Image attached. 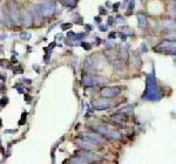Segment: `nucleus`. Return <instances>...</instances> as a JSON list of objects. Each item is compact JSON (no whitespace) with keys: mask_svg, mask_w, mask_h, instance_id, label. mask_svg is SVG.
Instances as JSON below:
<instances>
[{"mask_svg":"<svg viewBox=\"0 0 176 164\" xmlns=\"http://www.w3.org/2000/svg\"><path fill=\"white\" fill-rule=\"evenodd\" d=\"M120 93V89L118 87H112V88H103L101 90V95L103 97H108V98H112V97H115L118 94Z\"/></svg>","mask_w":176,"mask_h":164,"instance_id":"0eeeda50","label":"nucleus"},{"mask_svg":"<svg viewBox=\"0 0 176 164\" xmlns=\"http://www.w3.org/2000/svg\"><path fill=\"white\" fill-rule=\"evenodd\" d=\"M113 23H114V19L109 17L108 20H107V25H108V26H113Z\"/></svg>","mask_w":176,"mask_h":164,"instance_id":"4be33fe9","label":"nucleus"},{"mask_svg":"<svg viewBox=\"0 0 176 164\" xmlns=\"http://www.w3.org/2000/svg\"><path fill=\"white\" fill-rule=\"evenodd\" d=\"M86 28H87V29H89V31H91V29H92V26H86Z\"/></svg>","mask_w":176,"mask_h":164,"instance_id":"2f4dec72","label":"nucleus"},{"mask_svg":"<svg viewBox=\"0 0 176 164\" xmlns=\"http://www.w3.org/2000/svg\"><path fill=\"white\" fill-rule=\"evenodd\" d=\"M18 90H19V93H23V92H24L23 88H18Z\"/></svg>","mask_w":176,"mask_h":164,"instance_id":"473e14b6","label":"nucleus"},{"mask_svg":"<svg viewBox=\"0 0 176 164\" xmlns=\"http://www.w3.org/2000/svg\"><path fill=\"white\" fill-rule=\"evenodd\" d=\"M92 106L94 107L95 110H106L110 107V103L109 101H106V100H94L92 101Z\"/></svg>","mask_w":176,"mask_h":164,"instance_id":"423d86ee","label":"nucleus"},{"mask_svg":"<svg viewBox=\"0 0 176 164\" xmlns=\"http://www.w3.org/2000/svg\"><path fill=\"white\" fill-rule=\"evenodd\" d=\"M141 49H142V52L145 53V52H147V50H148V47L146 46L145 44H142V46H141Z\"/></svg>","mask_w":176,"mask_h":164,"instance_id":"393cba45","label":"nucleus"},{"mask_svg":"<svg viewBox=\"0 0 176 164\" xmlns=\"http://www.w3.org/2000/svg\"><path fill=\"white\" fill-rule=\"evenodd\" d=\"M163 26L168 31H176V23H174V21H167V23H164Z\"/></svg>","mask_w":176,"mask_h":164,"instance_id":"2eb2a0df","label":"nucleus"},{"mask_svg":"<svg viewBox=\"0 0 176 164\" xmlns=\"http://www.w3.org/2000/svg\"><path fill=\"white\" fill-rule=\"evenodd\" d=\"M113 46H114V45H113V42H112V41H108V42H107V45H106L107 48H112Z\"/></svg>","mask_w":176,"mask_h":164,"instance_id":"cd10ccee","label":"nucleus"},{"mask_svg":"<svg viewBox=\"0 0 176 164\" xmlns=\"http://www.w3.org/2000/svg\"><path fill=\"white\" fill-rule=\"evenodd\" d=\"M134 6H135V1H134V0H130V2H129V6H128V8H129V11H133V8H134Z\"/></svg>","mask_w":176,"mask_h":164,"instance_id":"aec40b11","label":"nucleus"},{"mask_svg":"<svg viewBox=\"0 0 176 164\" xmlns=\"http://www.w3.org/2000/svg\"><path fill=\"white\" fill-rule=\"evenodd\" d=\"M112 118H113L114 121H127V120H128V115H126V114H123V113H120V112H119V114L113 115Z\"/></svg>","mask_w":176,"mask_h":164,"instance_id":"ddd939ff","label":"nucleus"},{"mask_svg":"<svg viewBox=\"0 0 176 164\" xmlns=\"http://www.w3.org/2000/svg\"><path fill=\"white\" fill-rule=\"evenodd\" d=\"M21 18H23V25H25V26H31L33 23V15L28 11H25L23 13Z\"/></svg>","mask_w":176,"mask_h":164,"instance_id":"9d476101","label":"nucleus"},{"mask_svg":"<svg viewBox=\"0 0 176 164\" xmlns=\"http://www.w3.org/2000/svg\"><path fill=\"white\" fill-rule=\"evenodd\" d=\"M96 79L92 77V76H83L82 77V85H85L86 87H92L94 85H96Z\"/></svg>","mask_w":176,"mask_h":164,"instance_id":"9b49d317","label":"nucleus"},{"mask_svg":"<svg viewBox=\"0 0 176 164\" xmlns=\"http://www.w3.org/2000/svg\"><path fill=\"white\" fill-rule=\"evenodd\" d=\"M99 29H100L101 32H106L107 31V27L103 26V25H99Z\"/></svg>","mask_w":176,"mask_h":164,"instance_id":"b1692460","label":"nucleus"},{"mask_svg":"<svg viewBox=\"0 0 176 164\" xmlns=\"http://www.w3.org/2000/svg\"><path fill=\"white\" fill-rule=\"evenodd\" d=\"M40 14L45 18H48V17H52L53 13L55 12V4L54 2H45L42 5H40Z\"/></svg>","mask_w":176,"mask_h":164,"instance_id":"7ed1b4c3","label":"nucleus"},{"mask_svg":"<svg viewBox=\"0 0 176 164\" xmlns=\"http://www.w3.org/2000/svg\"><path fill=\"white\" fill-rule=\"evenodd\" d=\"M8 14H9V17H11V19H12L13 23H18V20H19V11H18L17 5L13 1H9Z\"/></svg>","mask_w":176,"mask_h":164,"instance_id":"39448f33","label":"nucleus"},{"mask_svg":"<svg viewBox=\"0 0 176 164\" xmlns=\"http://www.w3.org/2000/svg\"><path fill=\"white\" fill-rule=\"evenodd\" d=\"M173 9H174V12L176 13V0L174 1V4H173Z\"/></svg>","mask_w":176,"mask_h":164,"instance_id":"c756f323","label":"nucleus"},{"mask_svg":"<svg viewBox=\"0 0 176 164\" xmlns=\"http://www.w3.org/2000/svg\"><path fill=\"white\" fill-rule=\"evenodd\" d=\"M76 144H77L80 148H82L83 150H91V151H93V150L95 149V144L87 140H82V141L76 140Z\"/></svg>","mask_w":176,"mask_h":164,"instance_id":"1a4fd4ad","label":"nucleus"},{"mask_svg":"<svg viewBox=\"0 0 176 164\" xmlns=\"http://www.w3.org/2000/svg\"><path fill=\"white\" fill-rule=\"evenodd\" d=\"M113 6H114V7H113V9H114V11H116V9L119 8V6H120V2H116V4H114Z\"/></svg>","mask_w":176,"mask_h":164,"instance_id":"a878e982","label":"nucleus"},{"mask_svg":"<svg viewBox=\"0 0 176 164\" xmlns=\"http://www.w3.org/2000/svg\"><path fill=\"white\" fill-rule=\"evenodd\" d=\"M127 4H128V0H125V1H123V7H127L126 6Z\"/></svg>","mask_w":176,"mask_h":164,"instance_id":"7c9ffc66","label":"nucleus"},{"mask_svg":"<svg viewBox=\"0 0 176 164\" xmlns=\"http://www.w3.org/2000/svg\"><path fill=\"white\" fill-rule=\"evenodd\" d=\"M20 38H21L23 40H29V39H31V34L27 33V32H23V33L20 34Z\"/></svg>","mask_w":176,"mask_h":164,"instance_id":"f3484780","label":"nucleus"},{"mask_svg":"<svg viewBox=\"0 0 176 164\" xmlns=\"http://www.w3.org/2000/svg\"><path fill=\"white\" fill-rule=\"evenodd\" d=\"M143 97L150 101H158L161 98V94L158 92L157 88V83H156V79L154 73L150 75H147V80H146V92L143 94Z\"/></svg>","mask_w":176,"mask_h":164,"instance_id":"f257e3e1","label":"nucleus"},{"mask_svg":"<svg viewBox=\"0 0 176 164\" xmlns=\"http://www.w3.org/2000/svg\"><path fill=\"white\" fill-rule=\"evenodd\" d=\"M80 156L81 157H86V160L88 162H94V161H101V157L98 155H94L91 152V150H85V151H81L80 152Z\"/></svg>","mask_w":176,"mask_h":164,"instance_id":"6e6552de","label":"nucleus"},{"mask_svg":"<svg viewBox=\"0 0 176 164\" xmlns=\"http://www.w3.org/2000/svg\"><path fill=\"white\" fill-rule=\"evenodd\" d=\"M167 40H176V32L173 33V34H170V35H168L167 36Z\"/></svg>","mask_w":176,"mask_h":164,"instance_id":"6ab92c4d","label":"nucleus"},{"mask_svg":"<svg viewBox=\"0 0 176 164\" xmlns=\"http://www.w3.org/2000/svg\"><path fill=\"white\" fill-rule=\"evenodd\" d=\"M59 1L66 7H75L77 0H59Z\"/></svg>","mask_w":176,"mask_h":164,"instance_id":"4468645a","label":"nucleus"},{"mask_svg":"<svg viewBox=\"0 0 176 164\" xmlns=\"http://www.w3.org/2000/svg\"><path fill=\"white\" fill-rule=\"evenodd\" d=\"M98 134L100 135H104L106 137L110 138V140H121V134L110 129V128H107V127H94L93 128Z\"/></svg>","mask_w":176,"mask_h":164,"instance_id":"f03ea898","label":"nucleus"},{"mask_svg":"<svg viewBox=\"0 0 176 164\" xmlns=\"http://www.w3.org/2000/svg\"><path fill=\"white\" fill-rule=\"evenodd\" d=\"M81 46L83 47L86 50H89V49L92 48V46H91V45H87V42H82V44H81Z\"/></svg>","mask_w":176,"mask_h":164,"instance_id":"412c9836","label":"nucleus"},{"mask_svg":"<svg viewBox=\"0 0 176 164\" xmlns=\"http://www.w3.org/2000/svg\"><path fill=\"white\" fill-rule=\"evenodd\" d=\"M116 21H118V23H123V21H125V19H123V18H121V17H118V18H116Z\"/></svg>","mask_w":176,"mask_h":164,"instance_id":"bb28decb","label":"nucleus"},{"mask_svg":"<svg viewBox=\"0 0 176 164\" xmlns=\"http://www.w3.org/2000/svg\"><path fill=\"white\" fill-rule=\"evenodd\" d=\"M122 31H123V33H125L126 35H133V34H134L133 29H129V28H126V27H125Z\"/></svg>","mask_w":176,"mask_h":164,"instance_id":"a211bd4d","label":"nucleus"},{"mask_svg":"<svg viewBox=\"0 0 176 164\" xmlns=\"http://www.w3.org/2000/svg\"><path fill=\"white\" fill-rule=\"evenodd\" d=\"M82 137H83V140L89 141V142H92V143H94V144H100V145H103V144H104V141H103V138L100 137L99 135H96V134L86 133V134H83V135H82Z\"/></svg>","mask_w":176,"mask_h":164,"instance_id":"20e7f679","label":"nucleus"},{"mask_svg":"<svg viewBox=\"0 0 176 164\" xmlns=\"http://www.w3.org/2000/svg\"><path fill=\"white\" fill-rule=\"evenodd\" d=\"M109 38H110V39H113V38H115V33H114V32H112V33L109 34Z\"/></svg>","mask_w":176,"mask_h":164,"instance_id":"c85d7f7f","label":"nucleus"},{"mask_svg":"<svg viewBox=\"0 0 176 164\" xmlns=\"http://www.w3.org/2000/svg\"><path fill=\"white\" fill-rule=\"evenodd\" d=\"M71 26H72V23H64V26H61V28L62 29H68Z\"/></svg>","mask_w":176,"mask_h":164,"instance_id":"5701e85b","label":"nucleus"},{"mask_svg":"<svg viewBox=\"0 0 176 164\" xmlns=\"http://www.w3.org/2000/svg\"><path fill=\"white\" fill-rule=\"evenodd\" d=\"M131 112H133V107H131V106L123 107V108L120 110V113H123V114H129V113H131Z\"/></svg>","mask_w":176,"mask_h":164,"instance_id":"dca6fc26","label":"nucleus"},{"mask_svg":"<svg viewBox=\"0 0 176 164\" xmlns=\"http://www.w3.org/2000/svg\"><path fill=\"white\" fill-rule=\"evenodd\" d=\"M137 20H139V26H140L141 28H146V27L148 26V21H147L146 15L139 14V15H137Z\"/></svg>","mask_w":176,"mask_h":164,"instance_id":"f8f14e48","label":"nucleus"}]
</instances>
